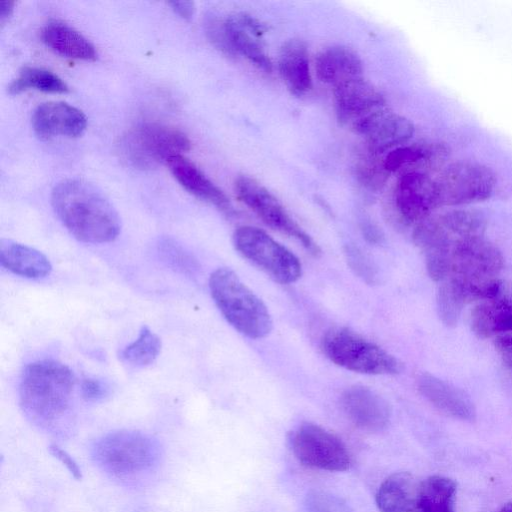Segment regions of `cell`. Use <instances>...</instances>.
<instances>
[{"instance_id": "cell-5", "label": "cell", "mask_w": 512, "mask_h": 512, "mask_svg": "<svg viewBox=\"0 0 512 512\" xmlns=\"http://www.w3.org/2000/svg\"><path fill=\"white\" fill-rule=\"evenodd\" d=\"M324 355L346 370L367 375H394L401 371L397 358L348 328L328 330L321 339Z\"/></svg>"}, {"instance_id": "cell-32", "label": "cell", "mask_w": 512, "mask_h": 512, "mask_svg": "<svg viewBox=\"0 0 512 512\" xmlns=\"http://www.w3.org/2000/svg\"><path fill=\"white\" fill-rule=\"evenodd\" d=\"M356 174L362 185L371 190H379L385 185L390 173L384 165V159L368 151L359 159Z\"/></svg>"}, {"instance_id": "cell-37", "label": "cell", "mask_w": 512, "mask_h": 512, "mask_svg": "<svg viewBox=\"0 0 512 512\" xmlns=\"http://www.w3.org/2000/svg\"><path fill=\"white\" fill-rule=\"evenodd\" d=\"M306 506L308 512H351L340 498L324 492L309 494Z\"/></svg>"}, {"instance_id": "cell-23", "label": "cell", "mask_w": 512, "mask_h": 512, "mask_svg": "<svg viewBox=\"0 0 512 512\" xmlns=\"http://www.w3.org/2000/svg\"><path fill=\"white\" fill-rule=\"evenodd\" d=\"M277 67L284 85L291 94L303 96L311 90L309 57L303 41H286L280 48Z\"/></svg>"}, {"instance_id": "cell-43", "label": "cell", "mask_w": 512, "mask_h": 512, "mask_svg": "<svg viewBox=\"0 0 512 512\" xmlns=\"http://www.w3.org/2000/svg\"><path fill=\"white\" fill-rule=\"evenodd\" d=\"M14 1H2L0 3V23L3 25L8 20L14 10Z\"/></svg>"}, {"instance_id": "cell-30", "label": "cell", "mask_w": 512, "mask_h": 512, "mask_svg": "<svg viewBox=\"0 0 512 512\" xmlns=\"http://www.w3.org/2000/svg\"><path fill=\"white\" fill-rule=\"evenodd\" d=\"M161 351L160 338L143 326L136 340L121 351V359L131 367L142 368L152 364Z\"/></svg>"}, {"instance_id": "cell-40", "label": "cell", "mask_w": 512, "mask_h": 512, "mask_svg": "<svg viewBox=\"0 0 512 512\" xmlns=\"http://www.w3.org/2000/svg\"><path fill=\"white\" fill-rule=\"evenodd\" d=\"M49 450L50 453L55 458H57L60 462L63 463V465L66 466V468L69 470V472L73 475L75 479H81L82 474L79 466L65 450L61 449L57 445H51Z\"/></svg>"}, {"instance_id": "cell-13", "label": "cell", "mask_w": 512, "mask_h": 512, "mask_svg": "<svg viewBox=\"0 0 512 512\" xmlns=\"http://www.w3.org/2000/svg\"><path fill=\"white\" fill-rule=\"evenodd\" d=\"M503 266L501 251L483 236L458 239L452 244L450 277L497 276Z\"/></svg>"}, {"instance_id": "cell-17", "label": "cell", "mask_w": 512, "mask_h": 512, "mask_svg": "<svg viewBox=\"0 0 512 512\" xmlns=\"http://www.w3.org/2000/svg\"><path fill=\"white\" fill-rule=\"evenodd\" d=\"M35 134L44 140L62 136H81L87 127V118L78 108L61 101L39 105L32 116Z\"/></svg>"}, {"instance_id": "cell-3", "label": "cell", "mask_w": 512, "mask_h": 512, "mask_svg": "<svg viewBox=\"0 0 512 512\" xmlns=\"http://www.w3.org/2000/svg\"><path fill=\"white\" fill-rule=\"evenodd\" d=\"M209 289L223 317L239 333L251 339L270 334L273 322L266 305L233 270L227 267L214 270Z\"/></svg>"}, {"instance_id": "cell-9", "label": "cell", "mask_w": 512, "mask_h": 512, "mask_svg": "<svg viewBox=\"0 0 512 512\" xmlns=\"http://www.w3.org/2000/svg\"><path fill=\"white\" fill-rule=\"evenodd\" d=\"M440 206H460L488 199L496 185L495 173L476 162H456L434 178Z\"/></svg>"}, {"instance_id": "cell-4", "label": "cell", "mask_w": 512, "mask_h": 512, "mask_svg": "<svg viewBox=\"0 0 512 512\" xmlns=\"http://www.w3.org/2000/svg\"><path fill=\"white\" fill-rule=\"evenodd\" d=\"M97 465L117 478H131L154 469L161 457L159 443L151 436L133 430L111 432L92 447Z\"/></svg>"}, {"instance_id": "cell-35", "label": "cell", "mask_w": 512, "mask_h": 512, "mask_svg": "<svg viewBox=\"0 0 512 512\" xmlns=\"http://www.w3.org/2000/svg\"><path fill=\"white\" fill-rule=\"evenodd\" d=\"M163 259L183 273H193L195 261L188 252L175 242L165 240L159 247Z\"/></svg>"}, {"instance_id": "cell-29", "label": "cell", "mask_w": 512, "mask_h": 512, "mask_svg": "<svg viewBox=\"0 0 512 512\" xmlns=\"http://www.w3.org/2000/svg\"><path fill=\"white\" fill-rule=\"evenodd\" d=\"M457 485L444 476L422 480V497L426 512H455Z\"/></svg>"}, {"instance_id": "cell-38", "label": "cell", "mask_w": 512, "mask_h": 512, "mask_svg": "<svg viewBox=\"0 0 512 512\" xmlns=\"http://www.w3.org/2000/svg\"><path fill=\"white\" fill-rule=\"evenodd\" d=\"M81 393L87 401H99L109 394V387L99 379L88 378L81 383Z\"/></svg>"}, {"instance_id": "cell-18", "label": "cell", "mask_w": 512, "mask_h": 512, "mask_svg": "<svg viewBox=\"0 0 512 512\" xmlns=\"http://www.w3.org/2000/svg\"><path fill=\"white\" fill-rule=\"evenodd\" d=\"M380 512H426L422 497V480L409 472L387 477L376 494Z\"/></svg>"}, {"instance_id": "cell-26", "label": "cell", "mask_w": 512, "mask_h": 512, "mask_svg": "<svg viewBox=\"0 0 512 512\" xmlns=\"http://www.w3.org/2000/svg\"><path fill=\"white\" fill-rule=\"evenodd\" d=\"M447 281L464 305L490 300L504 286L497 276H451Z\"/></svg>"}, {"instance_id": "cell-44", "label": "cell", "mask_w": 512, "mask_h": 512, "mask_svg": "<svg viewBox=\"0 0 512 512\" xmlns=\"http://www.w3.org/2000/svg\"><path fill=\"white\" fill-rule=\"evenodd\" d=\"M498 512H512V501L505 503Z\"/></svg>"}, {"instance_id": "cell-41", "label": "cell", "mask_w": 512, "mask_h": 512, "mask_svg": "<svg viewBox=\"0 0 512 512\" xmlns=\"http://www.w3.org/2000/svg\"><path fill=\"white\" fill-rule=\"evenodd\" d=\"M168 4L176 14L185 20H190L195 13V5L192 1H172Z\"/></svg>"}, {"instance_id": "cell-1", "label": "cell", "mask_w": 512, "mask_h": 512, "mask_svg": "<svg viewBox=\"0 0 512 512\" xmlns=\"http://www.w3.org/2000/svg\"><path fill=\"white\" fill-rule=\"evenodd\" d=\"M52 207L66 229L79 241H114L121 230L116 209L93 184L82 179L59 182L51 193Z\"/></svg>"}, {"instance_id": "cell-39", "label": "cell", "mask_w": 512, "mask_h": 512, "mask_svg": "<svg viewBox=\"0 0 512 512\" xmlns=\"http://www.w3.org/2000/svg\"><path fill=\"white\" fill-rule=\"evenodd\" d=\"M494 347L504 364L512 370V333L495 336Z\"/></svg>"}, {"instance_id": "cell-15", "label": "cell", "mask_w": 512, "mask_h": 512, "mask_svg": "<svg viewBox=\"0 0 512 512\" xmlns=\"http://www.w3.org/2000/svg\"><path fill=\"white\" fill-rule=\"evenodd\" d=\"M333 99L337 119L351 129L386 107L383 95L364 78L333 88Z\"/></svg>"}, {"instance_id": "cell-11", "label": "cell", "mask_w": 512, "mask_h": 512, "mask_svg": "<svg viewBox=\"0 0 512 512\" xmlns=\"http://www.w3.org/2000/svg\"><path fill=\"white\" fill-rule=\"evenodd\" d=\"M295 457L304 465L327 471H345L351 459L342 440L314 423H302L290 438Z\"/></svg>"}, {"instance_id": "cell-6", "label": "cell", "mask_w": 512, "mask_h": 512, "mask_svg": "<svg viewBox=\"0 0 512 512\" xmlns=\"http://www.w3.org/2000/svg\"><path fill=\"white\" fill-rule=\"evenodd\" d=\"M120 154L131 166L151 169L183 155L190 140L179 129L158 123L143 122L130 129L120 140Z\"/></svg>"}, {"instance_id": "cell-42", "label": "cell", "mask_w": 512, "mask_h": 512, "mask_svg": "<svg viewBox=\"0 0 512 512\" xmlns=\"http://www.w3.org/2000/svg\"><path fill=\"white\" fill-rule=\"evenodd\" d=\"M363 236L366 240L373 244H379L382 242L383 234L381 230L371 222H364L361 226Z\"/></svg>"}, {"instance_id": "cell-10", "label": "cell", "mask_w": 512, "mask_h": 512, "mask_svg": "<svg viewBox=\"0 0 512 512\" xmlns=\"http://www.w3.org/2000/svg\"><path fill=\"white\" fill-rule=\"evenodd\" d=\"M237 197L266 225L296 239L313 256L321 250L317 243L289 215L280 201L262 184L248 176H239L234 184Z\"/></svg>"}, {"instance_id": "cell-33", "label": "cell", "mask_w": 512, "mask_h": 512, "mask_svg": "<svg viewBox=\"0 0 512 512\" xmlns=\"http://www.w3.org/2000/svg\"><path fill=\"white\" fill-rule=\"evenodd\" d=\"M438 315L444 325L454 327L457 325L463 306L450 283L445 280L437 291Z\"/></svg>"}, {"instance_id": "cell-36", "label": "cell", "mask_w": 512, "mask_h": 512, "mask_svg": "<svg viewBox=\"0 0 512 512\" xmlns=\"http://www.w3.org/2000/svg\"><path fill=\"white\" fill-rule=\"evenodd\" d=\"M345 255L350 268L358 277L372 284L377 280V272L370 259L358 247L347 245Z\"/></svg>"}, {"instance_id": "cell-14", "label": "cell", "mask_w": 512, "mask_h": 512, "mask_svg": "<svg viewBox=\"0 0 512 512\" xmlns=\"http://www.w3.org/2000/svg\"><path fill=\"white\" fill-rule=\"evenodd\" d=\"M352 130L365 138L368 151L379 155L409 141L414 134V125L406 117L390 112L385 107Z\"/></svg>"}, {"instance_id": "cell-12", "label": "cell", "mask_w": 512, "mask_h": 512, "mask_svg": "<svg viewBox=\"0 0 512 512\" xmlns=\"http://www.w3.org/2000/svg\"><path fill=\"white\" fill-rule=\"evenodd\" d=\"M394 204L407 223L428 218L440 206L434 178L417 170L405 172L396 183Z\"/></svg>"}, {"instance_id": "cell-22", "label": "cell", "mask_w": 512, "mask_h": 512, "mask_svg": "<svg viewBox=\"0 0 512 512\" xmlns=\"http://www.w3.org/2000/svg\"><path fill=\"white\" fill-rule=\"evenodd\" d=\"M317 77L333 88L363 78V65L358 54L345 46L323 50L315 63Z\"/></svg>"}, {"instance_id": "cell-31", "label": "cell", "mask_w": 512, "mask_h": 512, "mask_svg": "<svg viewBox=\"0 0 512 512\" xmlns=\"http://www.w3.org/2000/svg\"><path fill=\"white\" fill-rule=\"evenodd\" d=\"M441 149L422 145L399 146L391 151L384 158V165L389 173L399 171L405 167L429 162Z\"/></svg>"}, {"instance_id": "cell-16", "label": "cell", "mask_w": 512, "mask_h": 512, "mask_svg": "<svg viewBox=\"0 0 512 512\" xmlns=\"http://www.w3.org/2000/svg\"><path fill=\"white\" fill-rule=\"evenodd\" d=\"M340 402L348 419L362 430L378 432L390 421L391 411L387 401L368 387L354 385L347 388Z\"/></svg>"}, {"instance_id": "cell-20", "label": "cell", "mask_w": 512, "mask_h": 512, "mask_svg": "<svg viewBox=\"0 0 512 512\" xmlns=\"http://www.w3.org/2000/svg\"><path fill=\"white\" fill-rule=\"evenodd\" d=\"M417 384L420 393L441 412L463 421L475 419L473 402L462 390L429 373L422 374Z\"/></svg>"}, {"instance_id": "cell-19", "label": "cell", "mask_w": 512, "mask_h": 512, "mask_svg": "<svg viewBox=\"0 0 512 512\" xmlns=\"http://www.w3.org/2000/svg\"><path fill=\"white\" fill-rule=\"evenodd\" d=\"M174 178L195 197L210 203L225 214L232 213V205L226 194L218 188L193 162L183 155L167 162Z\"/></svg>"}, {"instance_id": "cell-28", "label": "cell", "mask_w": 512, "mask_h": 512, "mask_svg": "<svg viewBox=\"0 0 512 512\" xmlns=\"http://www.w3.org/2000/svg\"><path fill=\"white\" fill-rule=\"evenodd\" d=\"M438 218L454 240L471 237H481L486 229V219L475 210H450L438 215Z\"/></svg>"}, {"instance_id": "cell-21", "label": "cell", "mask_w": 512, "mask_h": 512, "mask_svg": "<svg viewBox=\"0 0 512 512\" xmlns=\"http://www.w3.org/2000/svg\"><path fill=\"white\" fill-rule=\"evenodd\" d=\"M470 321L474 334L482 339L512 333V289L504 285L496 297L479 302Z\"/></svg>"}, {"instance_id": "cell-27", "label": "cell", "mask_w": 512, "mask_h": 512, "mask_svg": "<svg viewBox=\"0 0 512 512\" xmlns=\"http://www.w3.org/2000/svg\"><path fill=\"white\" fill-rule=\"evenodd\" d=\"M44 93L63 94L69 91L67 84L55 73L40 67H23L17 77L8 86L10 94H19L27 90Z\"/></svg>"}, {"instance_id": "cell-7", "label": "cell", "mask_w": 512, "mask_h": 512, "mask_svg": "<svg viewBox=\"0 0 512 512\" xmlns=\"http://www.w3.org/2000/svg\"><path fill=\"white\" fill-rule=\"evenodd\" d=\"M233 245L244 258L281 284L294 283L302 275L298 257L260 228L238 227Z\"/></svg>"}, {"instance_id": "cell-2", "label": "cell", "mask_w": 512, "mask_h": 512, "mask_svg": "<svg viewBox=\"0 0 512 512\" xmlns=\"http://www.w3.org/2000/svg\"><path fill=\"white\" fill-rule=\"evenodd\" d=\"M74 387V374L63 363L55 360L30 363L20 381L21 408L35 425L61 432L69 416Z\"/></svg>"}, {"instance_id": "cell-24", "label": "cell", "mask_w": 512, "mask_h": 512, "mask_svg": "<svg viewBox=\"0 0 512 512\" xmlns=\"http://www.w3.org/2000/svg\"><path fill=\"white\" fill-rule=\"evenodd\" d=\"M43 43L55 53L78 60L95 61L94 45L79 31L60 20L47 22L41 30Z\"/></svg>"}, {"instance_id": "cell-25", "label": "cell", "mask_w": 512, "mask_h": 512, "mask_svg": "<svg viewBox=\"0 0 512 512\" xmlns=\"http://www.w3.org/2000/svg\"><path fill=\"white\" fill-rule=\"evenodd\" d=\"M0 264L13 274L41 279L52 270L49 259L40 251L9 239L0 241Z\"/></svg>"}, {"instance_id": "cell-34", "label": "cell", "mask_w": 512, "mask_h": 512, "mask_svg": "<svg viewBox=\"0 0 512 512\" xmlns=\"http://www.w3.org/2000/svg\"><path fill=\"white\" fill-rule=\"evenodd\" d=\"M453 244V243H452ZM452 244L436 248L425 253L426 270L429 277L436 282H444L451 275Z\"/></svg>"}, {"instance_id": "cell-8", "label": "cell", "mask_w": 512, "mask_h": 512, "mask_svg": "<svg viewBox=\"0 0 512 512\" xmlns=\"http://www.w3.org/2000/svg\"><path fill=\"white\" fill-rule=\"evenodd\" d=\"M264 32V25L246 13L212 21L208 27L209 38L216 48L230 56L241 55L259 70L270 73L272 62L263 46Z\"/></svg>"}]
</instances>
